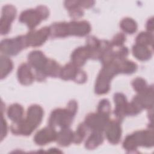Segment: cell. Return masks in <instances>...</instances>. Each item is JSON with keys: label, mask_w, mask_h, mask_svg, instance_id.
Instances as JSON below:
<instances>
[{"label": "cell", "mask_w": 154, "mask_h": 154, "mask_svg": "<svg viewBox=\"0 0 154 154\" xmlns=\"http://www.w3.org/2000/svg\"><path fill=\"white\" fill-rule=\"evenodd\" d=\"M43 116L42 107L37 105H33L28 109L25 119L14 123L11 126V132L14 134L28 135L40 123Z\"/></svg>", "instance_id": "obj_1"}, {"label": "cell", "mask_w": 154, "mask_h": 154, "mask_svg": "<svg viewBox=\"0 0 154 154\" xmlns=\"http://www.w3.org/2000/svg\"><path fill=\"white\" fill-rule=\"evenodd\" d=\"M77 107L76 102L75 100H71L66 108L54 110L49 119V126L53 128L56 126L62 128H69L76 112Z\"/></svg>", "instance_id": "obj_2"}, {"label": "cell", "mask_w": 154, "mask_h": 154, "mask_svg": "<svg viewBox=\"0 0 154 154\" xmlns=\"http://www.w3.org/2000/svg\"><path fill=\"white\" fill-rule=\"evenodd\" d=\"M150 147L153 146V134L152 130L137 131L126 137L123 146L128 152L137 150L138 146Z\"/></svg>", "instance_id": "obj_3"}, {"label": "cell", "mask_w": 154, "mask_h": 154, "mask_svg": "<svg viewBox=\"0 0 154 154\" xmlns=\"http://www.w3.org/2000/svg\"><path fill=\"white\" fill-rule=\"evenodd\" d=\"M119 69L117 60L104 65L100 72L95 85V92L97 94L106 93L109 90V83L114 76L119 73Z\"/></svg>", "instance_id": "obj_4"}, {"label": "cell", "mask_w": 154, "mask_h": 154, "mask_svg": "<svg viewBox=\"0 0 154 154\" xmlns=\"http://www.w3.org/2000/svg\"><path fill=\"white\" fill-rule=\"evenodd\" d=\"M49 16V10L45 6L40 5L35 9H28L23 11L19 17V20L27 25L30 29H34L42 20Z\"/></svg>", "instance_id": "obj_5"}, {"label": "cell", "mask_w": 154, "mask_h": 154, "mask_svg": "<svg viewBox=\"0 0 154 154\" xmlns=\"http://www.w3.org/2000/svg\"><path fill=\"white\" fill-rule=\"evenodd\" d=\"M48 60L49 59L39 51H32L28 55V64L35 70L36 78L38 81H44L46 78L44 71Z\"/></svg>", "instance_id": "obj_6"}, {"label": "cell", "mask_w": 154, "mask_h": 154, "mask_svg": "<svg viewBox=\"0 0 154 154\" xmlns=\"http://www.w3.org/2000/svg\"><path fill=\"white\" fill-rule=\"evenodd\" d=\"M25 35H20L11 39L3 40L1 43V51L7 55H14L26 48Z\"/></svg>", "instance_id": "obj_7"}, {"label": "cell", "mask_w": 154, "mask_h": 154, "mask_svg": "<svg viewBox=\"0 0 154 154\" xmlns=\"http://www.w3.org/2000/svg\"><path fill=\"white\" fill-rule=\"evenodd\" d=\"M60 76L64 80H73L76 82L83 83L87 79L85 73L72 63L66 64L61 69Z\"/></svg>", "instance_id": "obj_8"}, {"label": "cell", "mask_w": 154, "mask_h": 154, "mask_svg": "<svg viewBox=\"0 0 154 154\" xmlns=\"http://www.w3.org/2000/svg\"><path fill=\"white\" fill-rule=\"evenodd\" d=\"M109 122V115L100 112L91 113L87 116L85 125L92 131H103Z\"/></svg>", "instance_id": "obj_9"}, {"label": "cell", "mask_w": 154, "mask_h": 154, "mask_svg": "<svg viewBox=\"0 0 154 154\" xmlns=\"http://www.w3.org/2000/svg\"><path fill=\"white\" fill-rule=\"evenodd\" d=\"M50 35L49 27H43L39 30L29 32L25 35V38L28 46H38L46 40Z\"/></svg>", "instance_id": "obj_10"}, {"label": "cell", "mask_w": 154, "mask_h": 154, "mask_svg": "<svg viewBox=\"0 0 154 154\" xmlns=\"http://www.w3.org/2000/svg\"><path fill=\"white\" fill-rule=\"evenodd\" d=\"M16 14V8L11 5L4 6L1 18V33L2 35L7 34L10 29V25Z\"/></svg>", "instance_id": "obj_11"}, {"label": "cell", "mask_w": 154, "mask_h": 154, "mask_svg": "<svg viewBox=\"0 0 154 154\" xmlns=\"http://www.w3.org/2000/svg\"><path fill=\"white\" fill-rule=\"evenodd\" d=\"M67 35L84 36L91 31L90 23L87 21L71 22L67 23Z\"/></svg>", "instance_id": "obj_12"}, {"label": "cell", "mask_w": 154, "mask_h": 154, "mask_svg": "<svg viewBox=\"0 0 154 154\" xmlns=\"http://www.w3.org/2000/svg\"><path fill=\"white\" fill-rule=\"evenodd\" d=\"M104 130L106 138L109 143L115 144L119 142L121 138L122 130L119 120L109 121Z\"/></svg>", "instance_id": "obj_13"}, {"label": "cell", "mask_w": 154, "mask_h": 154, "mask_svg": "<svg viewBox=\"0 0 154 154\" xmlns=\"http://www.w3.org/2000/svg\"><path fill=\"white\" fill-rule=\"evenodd\" d=\"M57 133L53 127L45 128L35 134L34 141L38 145H45L51 141L56 140Z\"/></svg>", "instance_id": "obj_14"}, {"label": "cell", "mask_w": 154, "mask_h": 154, "mask_svg": "<svg viewBox=\"0 0 154 154\" xmlns=\"http://www.w3.org/2000/svg\"><path fill=\"white\" fill-rule=\"evenodd\" d=\"M114 99L116 103L114 114L116 116L117 120L120 122L125 116H126L128 103L127 102L126 96L122 93H117L115 94Z\"/></svg>", "instance_id": "obj_15"}, {"label": "cell", "mask_w": 154, "mask_h": 154, "mask_svg": "<svg viewBox=\"0 0 154 154\" xmlns=\"http://www.w3.org/2000/svg\"><path fill=\"white\" fill-rule=\"evenodd\" d=\"M91 58V52L86 46L76 48L72 54V63L78 67L83 66L88 58Z\"/></svg>", "instance_id": "obj_16"}, {"label": "cell", "mask_w": 154, "mask_h": 154, "mask_svg": "<svg viewBox=\"0 0 154 154\" xmlns=\"http://www.w3.org/2000/svg\"><path fill=\"white\" fill-rule=\"evenodd\" d=\"M31 67L30 65L27 63H23L19 67L17 77L21 84L26 85L31 84L33 82L34 76L31 72Z\"/></svg>", "instance_id": "obj_17"}, {"label": "cell", "mask_w": 154, "mask_h": 154, "mask_svg": "<svg viewBox=\"0 0 154 154\" xmlns=\"http://www.w3.org/2000/svg\"><path fill=\"white\" fill-rule=\"evenodd\" d=\"M132 52L134 57L139 60H147L152 57V52L147 46L137 44L132 48Z\"/></svg>", "instance_id": "obj_18"}, {"label": "cell", "mask_w": 154, "mask_h": 154, "mask_svg": "<svg viewBox=\"0 0 154 154\" xmlns=\"http://www.w3.org/2000/svg\"><path fill=\"white\" fill-rule=\"evenodd\" d=\"M73 140V132L68 128H63L57 133L56 140L57 143L61 146H67Z\"/></svg>", "instance_id": "obj_19"}, {"label": "cell", "mask_w": 154, "mask_h": 154, "mask_svg": "<svg viewBox=\"0 0 154 154\" xmlns=\"http://www.w3.org/2000/svg\"><path fill=\"white\" fill-rule=\"evenodd\" d=\"M103 140L102 131H93L85 143V147L88 149H93L100 145Z\"/></svg>", "instance_id": "obj_20"}, {"label": "cell", "mask_w": 154, "mask_h": 154, "mask_svg": "<svg viewBox=\"0 0 154 154\" xmlns=\"http://www.w3.org/2000/svg\"><path fill=\"white\" fill-rule=\"evenodd\" d=\"M8 117L14 123L21 121L23 119V107L17 103H14L9 106L7 111Z\"/></svg>", "instance_id": "obj_21"}, {"label": "cell", "mask_w": 154, "mask_h": 154, "mask_svg": "<svg viewBox=\"0 0 154 154\" xmlns=\"http://www.w3.org/2000/svg\"><path fill=\"white\" fill-rule=\"evenodd\" d=\"M120 73L131 74L136 71L137 66L132 61L126 60H117Z\"/></svg>", "instance_id": "obj_22"}, {"label": "cell", "mask_w": 154, "mask_h": 154, "mask_svg": "<svg viewBox=\"0 0 154 154\" xmlns=\"http://www.w3.org/2000/svg\"><path fill=\"white\" fill-rule=\"evenodd\" d=\"M122 29L126 33L133 34L137 29V25L135 20L129 17L123 19L120 24Z\"/></svg>", "instance_id": "obj_23"}, {"label": "cell", "mask_w": 154, "mask_h": 154, "mask_svg": "<svg viewBox=\"0 0 154 154\" xmlns=\"http://www.w3.org/2000/svg\"><path fill=\"white\" fill-rule=\"evenodd\" d=\"M13 69V63L10 59L5 56L1 57V78H5Z\"/></svg>", "instance_id": "obj_24"}, {"label": "cell", "mask_w": 154, "mask_h": 154, "mask_svg": "<svg viewBox=\"0 0 154 154\" xmlns=\"http://www.w3.org/2000/svg\"><path fill=\"white\" fill-rule=\"evenodd\" d=\"M137 44L141 45H152L153 44V35L149 32H141L136 38Z\"/></svg>", "instance_id": "obj_25"}, {"label": "cell", "mask_w": 154, "mask_h": 154, "mask_svg": "<svg viewBox=\"0 0 154 154\" xmlns=\"http://www.w3.org/2000/svg\"><path fill=\"white\" fill-rule=\"evenodd\" d=\"M88 128L85 125V123H81L78 127L76 131L73 134V141L75 143L79 144L84 139L85 134L87 132V130Z\"/></svg>", "instance_id": "obj_26"}, {"label": "cell", "mask_w": 154, "mask_h": 154, "mask_svg": "<svg viewBox=\"0 0 154 154\" xmlns=\"http://www.w3.org/2000/svg\"><path fill=\"white\" fill-rule=\"evenodd\" d=\"M132 85L134 90L138 93L143 91L147 87L145 80L141 78H137L134 79L132 82Z\"/></svg>", "instance_id": "obj_27"}, {"label": "cell", "mask_w": 154, "mask_h": 154, "mask_svg": "<svg viewBox=\"0 0 154 154\" xmlns=\"http://www.w3.org/2000/svg\"><path fill=\"white\" fill-rule=\"evenodd\" d=\"M97 110L98 112L109 115L111 110V106L109 100L105 99L100 100L98 105Z\"/></svg>", "instance_id": "obj_28"}, {"label": "cell", "mask_w": 154, "mask_h": 154, "mask_svg": "<svg viewBox=\"0 0 154 154\" xmlns=\"http://www.w3.org/2000/svg\"><path fill=\"white\" fill-rule=\"evenodd\" d=\"M125 40H126V37L123 34L118 33L117 35H116L114 37L111 43L112 46L121 47L123 45V43L125 42Z\"/></svg>", "instance_id": "obj_29"}, {"label": "cell", "mask_w": 154, "mask_h": 154, "mask_svg": "<svg viewBox=\"0 0 154 154\" xmlns=\"http://www.w3.org/2000/svg\"><path fill=\"white\" fill-rule=\"evenodd\" d=\"M1 124H2V127H1V129H2V131H1V140H2L4 137L6 135V134H7V124H6V122L4 119L3 117H2Z\"/></svg>", "instance_id": "obj_30"}, {"label": "cell", "mask_w": 154, "mask_h": 154, "mask_svg": "<svg viewBox=\"0 0 154 154\" xmlns=\"http://www.w3.org/2000/svg\"><path fill=\"white\" fill-rule=\"evenodd\" d=\"M147 29L148 31H152L153 29V19L151 18L147 23Z\"/></svg>", "instance_id": "obj_31"}]
</instances>
